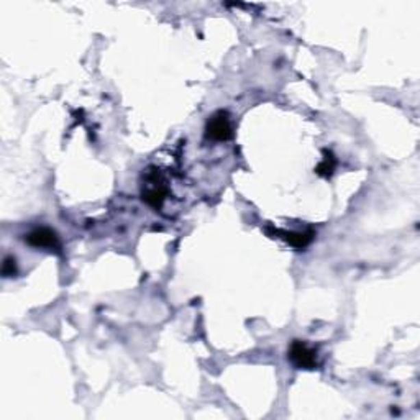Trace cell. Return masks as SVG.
<instances>
[{"mask_svg": "<svg viewBox=\"0 0 420 420\" xmlns=\"http://www.w3.org/2000/svg\"><path fill=\"white\" fill-rule=\"evenodd\" d=\"M166 195H168V187H166L163 174L160 173V169L149 168L145 177V186L141 189V199L149 207L160 210L166 201Z\"/></svg>", "mask_w": 420, "mask_h": 420, "instance_id": "6da1fadb", "label": "cell"}, {"mask_svg": "<svg viewBox=\"0 0 420 420\" xmlns=\"http://www.w3.org/2000/svg\"><path fill=\"white\" fill-rule=\"evenodd\" d=\"M289 360L299 369L317 368V351L302 340H294L289 348Z\"/></svg>", "mask_w": 420, "mask_h": 420, "instance_id": "7a4b0ae2", "label": "cell"}, {"mask_svg": "<svg viewBox=\"0 0 420 420\" xmlns=\"http://www.w3.org/2000/svg\"><path fill=\"white\" fill-rule=\"evenodd\" d=\"M206 136L212 141H227L234 136L232 122L227 112L219 110L209 119L206 127Z\"/></svg>", "mask_w": 420, "mask_h": 420, "instance_id": "3957f363", "label": "cell"}, {"mask_svg": "<svg viewBox=\"0 0 420 420\" xmlns=\"http://www.w3.org/2000/svg\"><path fill=\"white\" fill-rule=\"evenodd\" d=\"M28 245L33 248H48V249H60V238H58L56 232H53L51 228L41 227L35 228V230L30 232L25 238Z\"/></svg>", "mask_w": 420, "mask_h": 420, "instance_id": "277c9868", "label": "cell"}, {"mask_svg": "<svg viewBox=\"0 0 420 420\" xmlns=\"http://www.w3.org/2000/svg\"><path fill=\"white\" fill-rule=\"evenodd\" d=\"M274 235H281V238H284L291 247L304 249L307 245L310 243L312 238H314V232H281V230H274Z\"/></svg>", "mask_w": 420, "mask_h": 420, "instance_id": "5b68a950", "label": "cell"}, {"mask_svg": "<svg viewBox=\"0 0 420 420\" xmlns=\"http://www.w3.org/2000/svg\"><path fill=\"white\" fill-rule=\"evenodd\" d=\"M322 161L317 164V168H315V174L320 177H323V180H330L332 174H334L335 168H336V158L334 156V153L328 151V149H323L322 151Z\"/></svg>", "mask_w": 420, "mask_h": 420, "instance_id": "8992f818", "label": "cell"}, {"mask_svg": "<svg viewBox=\"0 0 420 420\" xmlns=\"http://www.w3.org/2000/svg\"><path fill=\"white\" fill-rule=\"evenodd\" d=\"M16 274V261L15 258L7 256L2 263V276L3 277H14Z\"/></svg>", "mask_w": 420, "mask_h": 420, "instance_id": "52a82bcc", "label": "cell"}]
</instances>
